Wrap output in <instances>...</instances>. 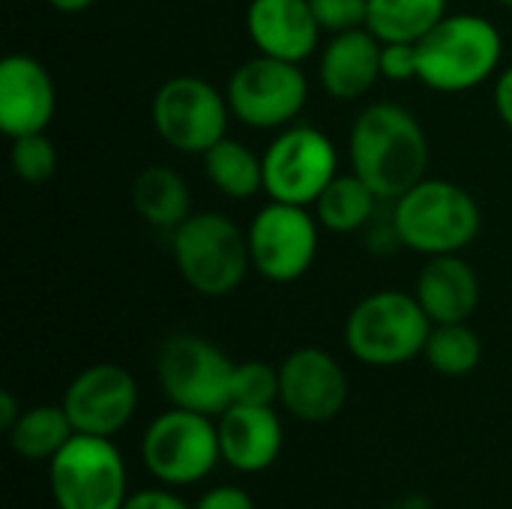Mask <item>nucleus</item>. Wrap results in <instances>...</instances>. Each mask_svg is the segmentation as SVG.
Segmentation results:
<instances>
[{
	"instance_id": "1",
	"label": "nucleus",
	"mask_w": 512,
	"mask_h": 509,
	"mask_svg": "<svg viewBox=\"0 0 512 509\" xmlns=\"http://www.w3.org/2000/svg\"><path fill=\"white\" fill-rule=\"evenodd\" d=\"M429 156V138L414 111L396 102H372L354 117L348 162L381 201H396L429 177Z\"/></svg>"
},
{
	"instance_id": "2",
	"label": "nucleus",
	"mask_w": 512,
	"mask_h": 509,
	"mask_svg": "<svg viewBox=\"0 0 512 509\" xmlns=\"http://www.w3.org/2000/svg\"><path fill=\"white\" fill-rule=\"evenodd\" d=\"M504 36L486 15H444L417 42V81L435 93H468L501 72Z\"/></svg>"
},
{
	"instance_id": "3",
	"label": "nucleus",
	"mask_w": 512,
	"mask_h": 509,
	"mask_svg": "<svg viewBox=\"0 0 512 509\" xmlns=\"http://www.w3.org/2000/svg\"><path fill=\"white\" fill-rule=\"evenodd\" d=\"M390 219L399 243L423 258L465 252L483 228L477 198L465 186L444 177H423L399 195Z\"/></svg>"
},
{
	"instance_id": "4",
	"label": "nucleus",
	"mask_w": 512,
	"mask_h": 509,
	"mask_svg": "<svg viewBox=\"0 0 512 509\" xmlns=\"http://www.w3.org/2000/svg\"><path fill=\"white\" fill-rule=\"evenodd\" d=\"M432 318L420 300L399 288L366 294L345 318V348L372 369H393L423 357Z\"/></svg>"
},
{
	"instance_id": "5",
	"label": "nucleus",
	"mask_w": 512,
	"mask_h": 509,
	"mask_svg": "<svg viewBox=\"0 0 512 509\" xmlns=\"http://www.w3.org/2000/svg\"><path fill=\"white\" fill-rule=\"evenodd\" d=\"M171 255L180 279L201 297L234 294L252 270L246 228L216 210L192 213L174 228Z\"/></svg>"
},
{
	"instance_id": "6",
	"label": "nucleus",
	"mask_w": 512,
	"mask_h": 509,
	"mask_svg": "<svg viewBox=\"0 0 512 509\" xmlns=\"http://www.w3.org/2000/svg\"><path fill=\"white\" fill-rule=\"evenodd\" d=\"M141 462L153 480L171 489L207 480L222 462L216 417L174 405L156 414L141 435Z\"/></svg>"
},
{
	"instance_id": "7",
	"label": "nucleus",
	"mask_w": 512,
	"mask_h": 509,
	"mask_svg": "<svg viewBox=\"0 0 512 509\" xmlns=\"http://www.w3.org/2000/svg\"><path fill=\"white\" fill-rule=\"evenodd\" d=\"M234 360L198 333H174L156 351V381L174 408L219 417L231 408Z\"/></svg>"
},
{
	"instance_id": "8",
	"label": "nucleus",
	"mask_w": 512,
	"mask_h": 509,
	"mask_svg": "<svg viewBox=\"0 0 512 509\" xmlns=\"http://www.w3.org/2000/svg\"><path fill=\"white\" fill-rule=\"evenodd\" d=\"M231 117L225 90L201 75H171L156 87L150 102L156 135L186 156H204L216 141H222Z\"/></svg>"
},
{
	"instance_id": "9",
	"label": "nucleus",
	"mask_w": 512,
	"mask_h": 509,
	"mask_svg": "<svg viewBox=\"0 0 512 509\" xmlns=\"http://www.w3.org/2000/svg\"><path fill=\"white\" fill-rule=\"evenodd\" d=\"M48 489L57 509H123L129 498L123 453L111 438L75 432L48 462Z\"/></svg>"
},
{
	"instance_id": "10",
	"label": "nucleus",
	"mask_w": 512,
	"mask_h": 509,
	"mask_svg": "<svg viewBox=\"0 0 512 509\" xmlns=\"http://www.w3.org/2000/svg\"><path fill=\"white\" fill-rule=\"evenodd\" d=\"M225 96L234 120L246 129L279 132L303 114L309 102V78L300 63L255 54L231 72Z\"/></svg>"
},
{
	"instance_id": "11",
	"label": "nucleus",
	"mask_w": 512,
	"mask_h": 509,
	"mask_svg": "<svg viewBox=\"0 0 512 509\" xmlns=\"http://www.w3.org/2000/svg\"><path fill=\"white\" fill-rule=\"evenodd\" d=\"M264 192L270 201L312 207L339 174V153L327 132L312 123H291L264 147Z\"/></svg>"
},
{
	"instance_id": "12",
	"label": "nucleus",
	"mask_w": 512,
	"mask_h": 509,
	"mask_svg": "<svg viewBox=\"0 0 512 509\" xmlns=\"http://www.w3.org/2000/svg\"><path fill=\"white\" fill-rule=\"evenodd\" d=\"M246 240L252 270L273 285H291L303 279L318 258L321 222L309 207L267 201L246 225Z\"/></svg>"
},
{
	"instance_id": "13",
	"label": "nucleus",
	"mask_w": 512,
	"mask_h": 509,
	"mask_svg": "<svg viewBox=\"0 0 512 509\" xmlns=\"http://www.w3.org/2000/svg\"><path fill=\"white\" fill-rule=\"evenodd\" d=\"M60 405L78 435L114 438L138 411V381L117 363H93L69 381Z\"/></svg>"
},
{
	"instance_id": "14",
	"label": "nucleus",
	"mask_w": 512,
	"mask_h": 509,
	"mask_svg": "<svg viewBox=\"0 0 512 509\" xmlns=\"http://www.w3.org/2000/svg\"><path fill=\"white\" fill-rule=\"evenodd\" d=\"M345 402L348 375L330 351L306 345L279 363V405L288 417L324 426L345 411Z\"/></svg>"
},
{
	"instance_id": "15",
	"label": "nucleus",
	"mask_w": 512,
	"mask_h": 509,
	"mask_svg": "<svg viewBox=\"0 0 512 509\" xmlns=\"http://www.w3.org/2000/svg\"><path fill=\"white\" fill-rule=\"evenodd\" d=\"M57 111V87L51 72L30 54H6L0 60V132L12 141L45 132Z\"/></svg>"
},
{
	"instance_id": "16",
	"label": "nucleus",
	"mask_w": 512,
	"mask_h": 509,
	"mask_svg": "<svg viewBox=\"0 0 512 509\" xmlns=\"http://www.w3.org/2000/svg\"><path fill=\"white\" fill-rule=\"evenodd\" d=\"M246 33L258 54L303 63L318 51L324 30L309 0H249Z\"/></svg>"
},
{
	"instance_id": "17",
	"label": "nucleus",
	"mask_w": 512,
	"mask_h": 509,
	"mask_svg": "<svg viewBox=\"0 0 512 509\" xmlns=\"http://www.w3.org/2000/svg\"><path fill=\"white\" fill-rule=\"evenodd\" d=\"M222 462L240 474L267 471L285 444V426L276 408L264 405H231L216 417Z\"/></svg>"
},
{
	"instance_id": "18",
	"label": "nucleus",
	"mask_w": 512,
	"mask_h": 509,
	"mask_svg": "<svg viewBox=\"0 0 512 509\" xmlns=\"http://www.w3.org/2000/svg\"><path fill=\"white\" fill-rule=\"evenodd\" d=\"M318 81L330 99H363L381 81V39L369 27L330 36L318 57Z\"/></svg>"
},
{
	"instance_id": "19",
	"label": "nucleus",
	"mask_w": 512,
	"mask_h": 509,
	"mask_svg": "<svg viewBox=\"0 0 512 509\" xmlns=\"http://www.w3.org/2000/svg\"><path fill=\"white\" fill-rule=\"evenodd\" d=\"M414 297L420 300L432 324L471 321L480 306V276L471 261L462 258V252L435 255L426 258L423 270L417 273Z\"/></svg>"
},
{
	"instance_id": "20",
	"label": "nucleus",
	"mask_w": 512,
	"mask_h": 509,
	"mask_svg": "<svg viewBox=\"0 0 512 509\" xmlns=\"http://www.w3.org/2000/svg\"><path fill=\"white\" fill-rule=\"evenodd\" d=\"M132 207L147 225L174 231L192 216V189L177 168L147 165L132 180Z\"/></svg>"
},
{
	"instance_id": "21",
	"label": "nucleus",
	"mask_w": 512,
	"mask_h": 509,
	"mask_svg": "<svg viewBox=\"0 0 512 509\" xmlns=\"http://www.w3.org/2000/svg\"><path fill=\"white\" fill-rule=\"evenodd\" d=\"M201 162L207 183L231 201H252L264 192V156L237 138L225 135L201 156Z\"/></svg>"
},
{
	"instance_id": "22",
	"label": "nucleus",
	"mask_w": 512,
	"mask_h": 509,
	"mask_svg": "<svg viewBox=\"0 0 512 509\" xmlns=\"http://www.w3.org/2000/svg\"><path fill=\"white\" fill-rule=\"evenodd\" d=\"M378 201L381 198L375 195V189L354 171H348L330 180V186L312 204V213L330 234H357L372 222Z\"/></svg>"
},
{
	"instance_id": "23",
	"label": "nucleus",
	"mask_w": 512,
	"mask_h": 509,
	"mask_svg": "<svg viewBox=\"0 0 512 509\" xmlns=\"http://www.w3.org/2000/svg\"><path fill=\"white\" fill-rule=\"evenodd\" d=\"M75 435L63 405H33L24 408L18 423L6 432L9 447L18 459L51 462Z\"/></svg>"
},
{
	"instance_id": "24",
	"label": "nucleus",
	"mask_w": 512,
	"mask_h": 509,
	"mask_svg": "<svg viewBox=\"0 0 512 509\" xmlns=\"http://www.w3.org/2000/svg\"><path fill=\"white\" fill-rule=\"evenodd\" d=\"M447 15V0H369L366 27L381 42H420Z\"/></svg>"
},
{
	"instance_id": "25",
	"label": "nucleus",
	"mask_w": 512,
	"mask_h": 509,
	"mask_svg": "<svg viewBox=\"0 0 512 509\" xmlns=\"http://www.w3.org/2000/svg\"><path fill=\"white\" fill-rule=\"evenodd\" d=\"M423 360L444 378H465L483 363V339L468 324H435L423 348Z\"/></svg>"
},
{
	"instance_id": "26",
	"label": "nucleus",
	"mask_w": 512,
	"mask_h": 509,
	"mask_svg": "<svg viewBox=\"0 0 512 509\" xmlns=\"http://www.w3.org/2000/svg\"><path fill=\"white\" fill-rule=\"evenodd\" d=\"M9 165H12V174L21 183L39 186V183H48L54 177V171H57V150H54V144H51V138L45 132L21 135V138H12Z\"/></svg>"
},
{
	"instance_id": "27",
	"label": "nucleus",
	"mask_w": 512,
	"mask_h": 509,
	"mask_svg": "<svg viewBox=\"0 0 512 509\" xmlns=\"http://www.w3.org/2000/svg\"><path fill=\"white\" fill-rule=\"evenodd\" d=\"M231 405H279V366L264 360H243L234 366L231 381Z\"/></svg>"
},
{
	"instance_id": "28",
	"label": "nucleus",
	"mask_w": 512,
	"mask_h": 509,
	"mask_svg": "<svg viewBox=\"0 0 512 509\" xmlns=\"http://www.w3.org/2000/svg\"><path fill=\"white\" fill-rule=\"evenodd\" d=\"M309 6L315 12L318 27L330 36L366 27L369 0H309Z\"/></svg>"
},
{
	"instance_id": "29",
	"label": "nucleus",
	"mask_w": 512,
	"mask_h": 509,
	"mask_svg": "<svg viewBox=\"0 0 512 509\" xmlns=\"http://www.w3.org/2000/svg\"><path fill=\"white\" fill-rule=\"evenodd\" d=\"M417 42H381V78L393 84L417 81Z\"/></svg>"
},
{
	"instance_id": "30",
	"label": "nucleus",
	"mask_w": 512,
	"mask_h": 509,
	"mask_svg": "<svg viewBox=\"0 0 512 509\" xmlns=\"http://www.w3.org/2000/svg\"><path fill=\"white\" fill-rule=\"evenodd\" d=\"M123 509H195L192 504H186L171 486H162V489H138V492H129Z\"/></svg>"
},
{
	"instance_id": "31",
	"label": "nucleus",
	"mask_w": 512,
	"mask_h": 509,
	"mask_svg": "<svg viewBox=\"0 0 512 509\" xmlns=\"http://www.w3.org/2000/svg\"><path fill=\"white\" fill-rule=\"evenodd\" d=\"M195 509H255V501L240 486H213L195 501Z\"/></svg>"
},
{
	"instance_id": "32",
	"label": "nucleus",
	"mask_w": 512,
	"mask_h": 509,
	"mask_svg": "<svg viewBox=\"0 0 512 509\" xmlns=\"http://www.w3.org/2000/svg\"><path fill=\"white\" fill-rule=\"evenodd\" d=\"M492 102H495V111H498L501 123L512 132V63L510 66H504V69L495 75Z\"/></svg>"
},
{
	"instance_id": "33",
	"label": "nucleus",
	"mask_w": 512,
	"mask_h": 509,
	"mask_svg": "<svg viewBox=\"0 0 512 509\" xmlns=\"http://www.w3.org/2000/svg\"><path fill=\"white\" fill-rule=\"evenodd\" d=\"M21 411H24V408L18 405V399H15L9 390H3V393H0V429H3V432H9V429L18 423Z\"/></svg>"
},
{
	"instance_id": "34",
	"label": "nucleus",
	"mask_w": 512,
	"mask_h": 509,
	"mask_svg": "<svg viewBox=\"0 0 512 509\" xmlns=\"http://www.w3.org/2000/svg\"><path fill=\"white\" fill-rule=\"evenodd\" d=\"M51 9L57 12H66V15H78V12H87L96 0H45Z\"/></svg>"
},
{
	"instance_id": "35",
	"label": "nucleus",
	"mask_w": 512,
	"mask_h": 509,
	"mask_svg": "<svg viewBox=\"0 0 512 509\" xmlns=\"http://www.w3.org/2000/svg\"><path fill=\"white\" fill-rule=\"evenodd\" d=\"M387 509H432V507H429V501H426V498H420V495H408V498L393 501Z\"/></svg>"
},
{
	"instance_id": "36",
	"label": "nucleus",
	"mask_w": 512,
	"mask_h": 509,
	"mask_svg": "<svg viewBox=\"0 0 512 509\" xmlns=\"http://www.w3.org/2000/svg\"><path fill=\"white\" fill-rule=\"evenodd\" d=\"M495 3H501V6H507V9H512V0H495Z\"/></svg>"
}]
</instances>
